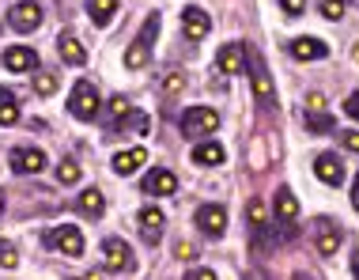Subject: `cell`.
<instances>
[{
  "label": "cell",
  "instance_id": "1",
  "mask_svg": "<svg viewBox=\"0 0 359 280\" xmlns=\"http://www.w3.org/2000/svg\"><path fill=\"white\" fill-rule=\"evenodd\" d=\"M155 34H159V12H151L148 19H144L137 42H133L129 50H125V65H129V69H144V65H148V53H151Z\"/></svg>",
  "mask_w": 359,
  "mask_h": 280
},
{
  "label": "cell",
  "instance_id": "2",
  "mask_svg": "<svg viewBox=\"0 0 359 280\" xmlns=\"http://www.w3.org/2000/svg\"><path fill=\"white\" fill-rule=\"evenodd\" d=\"M69 110H72V118L91 121L95 114H99V88H95L91 80H76V88L69 95Z\"/></svg>",
  "mask_w": 359,
  "mask_h": 280
},
{
  "label": "cell",
  "instance_id": "3",
  "mask_svg": "<svg viewBox=\"0 0 359 280\" xmlns=\"http://www.w3.org/2000/svg\"><path fill=\"white\" fill-rule=\"evenodd\" d=\"M46 246H50V250H57V254L80 258V254H83V235H80V227H72V224H61V227L46 231Z\"/></svg>",
  "mask_w": 359,
  "mask_h": 280
},
{
  "label": "cell",
  "instance_id": "4",
  "mask_svg": "<svg viewBox=\"0 0 359 280\" xmlns=\"http://www.w3.org/2000/svg\"><path fill=\"white\" fill-rule=\"evenodd\" d=\"M182 129H186L189 137H208V133L219 129V118L208 106H189V110L182 114Z\"/></svg>",
  "mask_w": 359,
  "mask_h": 280
},
{
  "label": "cell",
  "instance_id": "5",
  "mask_svg": "<svg viewBox=\"0 0 359 280\" xmlns=\"http://www.w3.org/2000/svg\"><path fill=\"white\" fill-rule=\"evenodd\" d=\"M250 80H254V95L261 106H273L276 102V91H273V76H269L265 61L257 53H250Z\"/></svg>",
  "mask_w": 359,
  "mask_h": 280
},
{
  "label": "cell",
  "instance_id": "6",
  "mask_svg": "<svg viewBox=\"0 0 359 280\" xmlns=\"http://www.w3.org/2000/svg\"><path fill=\"white\" fill-rule=\"evenodd\" d=\"M163 224H167V216H163L155 205H144L140 212H137V227H140V239L148 246H155L163 239Z\"/></svg>",
  "mask_w": 359,
  "mask_h": 280
},
{
  "label": "cell",
  "instance_id": "7",
  "mask_svg": "<svg viewBox=\"0 0 359 280\" xmlns=\"http://www.w3.org/2000/svg\"><path fill=\"white\" fill-rule=\"evenodd\" d=\"M102 258H106V269H114V273H133V250L129 243H121V239H106L102 243Z\"/></svg>",
  "mask_w": 359,
  "mask_h": 280
},
{
  "label": "cell",
  "instance_id": "8",
  "mask_svg": "<svg viewBox=\"0 0 359 280\" xmlns=\"http://www.w3.org/2000/svg\"><path fill=\"white\" fill-rule=\"evenodd\" d=\"M193 220H197L201 235H208V239H219L227 231V212H223V205H201Z\"/></svg>",
  "mask_w": 359,
  "mask_h": 280
},
{
  "label": "cell",
  "instance_id": "9",
  "mask_svg": "<svg viewBox=\"0 0 359 280\" xmlns=\"http://www.w3.org/2000/svg\"><path fill=\"white\" fill-rule=\"evenodd\" d=\"M140 189L148 193V197H170V193L178 189V178H174L167 167H155V171H148V175H144Z\"/></svg>",
  "mask_w": 359,
  "mask_h": 280
},
{
  "label": "cell",
  "instance_id": "10",
  "mask_svg": "<svg viewBox=\"0 0 359 280\" xmlns=\"http://www.w3.org/2000/svg\"><path fill=\"white\" fill-rule=\"evenodd\" d=\"M8 19H12L15 31H34L38 23H42V4H34V0H19V4L8 12Z\"/></svg>",
  "mask_w": 359,
  "mask_h": 280
},
{
  "label": "cell",
  "instance_id": "11",
  "mask_svg": "<svg viewBox=\"0 0 359 280\" xmlns=\"http://www.w3.org/2000/svg\"><path fill=\"white\" fill-rule=\"evenodd\" d=\"M182 31H186V38H193V42L208 38V31H212V19H208L205 8H186V12H182Z\"/></svg>",
  "mask_w": 359,
  "mask_h": 280
},
{
  "label": "cell",
  "instance_id": "12",
  "mask_svg": "<svg viewBox=\"0 0 359 280\" xmlns=\"http://www.w3.org/2000/svg\"><path fill=\"white\" fill-rule=\"evenodd\" d=\"M12 171H15V175H38V171H46V152L15 148L12 152Z\"/></svg>",
  "mask_w": 359,
  "mask_h": 280
},
{
  "label": "cell",
  "instance_id": "13",
  "mask_svg": "<svg viewBox=\"0 0 359 280\" xmlns=\"http://www.w3.org/2000/svg\"><path fill=\"white\" fill-rule=\"evenodd\" d=\"M216 69H219L223 76H238L242 69H246V50H242L238 42L223 46V50L216 53Z\"/></svg>",
  "mask_w": 359,
  "mask_h": 280
},
{
  "label": "cell",
  "instance_id": "14",
  "mask_svg": "<svg viewBox=\"0 0 359 280\" xmlns=\"http://www.w3.org/2000/svg\"><path fill=\"white\" fill-rule=\"evenodd\" d=\"M314 171H318V178L325 182V186H341L344 182V163L333 156V152H322V156L314 159Z\"/></svg>",
  "mask_w": 359,
  "mask_h": 280
},
{
  "label": "cell",
  "instance_id": "15",
  "mask_svg": "<svg viewBox=\"0 0 359 280\" xmlns=\"http://www.w3.org/2000/svg\"><path fill=\"white\" fill-rule=\"evenodd\" d=\"M4 69L12 72H38V53L31 46H12V50H4Z\"/></svg>",
  "mask_w": 359,
  "mask_h": 280
},
{
  "label": "cell",
  "instance_id": "16",
  "mask_svg": "<svg viewBox=\"0 0 359 280\" xmlns=\"http://www.w3.org/2000/svg\"><path fill=\"white\" fill-rule=\"evenodd\" d=\"M337 250H341V227L333 220H318V254L333 258Z\"/></svg>",
  "mask_w": 359,
  "mask_h": 280
},
{
  "label": "cell",
  "instance_id": "17",
  "mask_svg": "<svg viewBox=\"0 0 359 280\" xmlns=\"http://www.w3.org/2000/svg\"><path fill=\"white\" fill-rule=\"evenodd\" d=\"M144 159H148V152L144 148H125V152H118L114 156V175H137V171L144 167Z\"/></svg>",
  "mask_w": 359,
  "mask_h": 280
},
{
  "label": "cell",
  "instance_id": "18",
  "mask_svg": "<svg viewBox=\"0 0 359 280\" xmlns=\"http://www.w3.org/2000/svg\"><path fill=\"white\" fill-rule=\"evenodd\" d=\"M291 53H295L299 61H322V57H329V46L322 38H295V42H291Z\"/></svg>",
  "mask_w": 359,
  "mask_h": 280
},
{
  "label": "cell",
  "instance_id": "19",
  "mask_svg": "<svg viewBox=\"0 0 359 280\" xmlns=\"http://www.w3.org/2000/svg\"><path fill=\"white\" fill-rule=\"evenodd\" d=\"M57 53H61L69 65H76V69L87 61V50L80 46V38H76V34H61V38H57Z\"/></svg>",
  "mask_w": 359,
  "mask_h": 280
},
{
  "label": "cell",
  "instance_id": "20",
  "mask_svg": "<svg viewBox=\"0 0 359 280\" xmlns=\"http://www.w3.org/2000/svg\"><path fill=\"white\" fill-rule=\"evenodd\" d=\"M87 15H91L95 27H106L118 15V0H87Z\"/></svg>",
  "mask_w": 359,
  "mask_h": 280
},
{
  "label": "cell",
  "instance_id": "21",
  "mask_svg": "<svg viewBox=\"0 0 359 280\" xmlns=\"http://www.w3.org/2000/svg\"><path fill=\"white\" fill-rule=\"evenodd\" d=\"M193 163H201V167H219L223 163V144H216V140L197 144V148H193Z\"/></svg>",
  "mask_w": 359,
  "mask_h": 280
},
{
  "label": "cell",
  "instance_id": "22",
  "mask_svg": "<svg viewBox=\"0 0 359 280\" xmlns=\"http://www.w3.org/2000/svg\"><path fill=\"white\" fill-rule=\"evenodd\" d=\"M276 220H284V224L299 220V201L291 189H276Z\"/></svg>",
  "mask_w": 359,
  "mask_h": 280
},
{
  "label": "cell",
  "instance_id": "23",
  "mask_svg": "<svg viewBox=\"0 0 359 280\" xmlns=\"http://www.w3.org/2000/svg\"><path fill=\"white\" fill-rule=\"evenodd\" d=\"M80 212H83V216H102V212H106V197H102V189H83L80 193Z\"/></svg>",
  "mask_w": 359,
  "mask_h": 280
},
{
  "label": "cell",
  "instance_id": "24",
  "mask_svg": "<svg viewBox=\"0 0 359 280\" xmlns=\"http://www.w3.org/2000/svg\"><path fill=\"white\" fill-rule=\"evenodd\" d=\"M19 121V99L12 91H0V125H15Z\"/></svg>",
  "mask_w": 359,
  "mask_h": 280
},
{
  "label": "cell",
  "instance_id": "25",
  "mask_svg": "<svg viewBox=\"0 0 359 280\" xmlns=\"http://www.w3.org/2000/svg\"><path fill=\"white\" fill-rule=\"evenodd\" d=\"M118 129H129V133H151V118L140 110H129L125 118L118 121Z\"/></svg>",
  "mask_w": 359,
  "mask_h": 280
},
{
  "label": "cell",
  "instance_id": "26",
  "mask_svg": "<svg viewBox=\"0 0 359 280\" xmlns=\"http://www.w3.org/2000/svg\"><path fill=\"white\" fill-rule=\"evenodd\" d=\"M57 182H61V186H72V182H80V167H76L72 159H61V163H57Z\"/></svg>",
  "mask_w": 359,
  "mask_h": 280
},
{
  "label": "cell",
  "instance_id": "27",
  "mask_svg": "<svg viewBox=\"0 0 359 280\" xmlns=\"http://www.w3.org/2000/svg\"><path fill=\"white\" fill-rule=\"evenodd\" d=\"M34 91L38 95H53L57 91V76L53 72H34Z\"/></svg>",
  "mask_w": 359,
  "mask_h": 280
},
{
  "label": "cell",
  "instance_id": "28",
  "mask_svg": "<svg viewBox=\"0 0 359 280\" xmlns=\"http://www.w3.org/2000/svg\"><path fill=\"white\" fill-rule=\"evenodd\" d=\"M333 118H329V114H310V118H306V129L310 133H329V129H333Z\"/></svg>",
  "mask_w": 359,
  "mask_h": 280
},
{
  "label": "cell",
  "instance_id": "29",
  "mask_svg": "<svg viewBox=\"0 0 359 280\" xmlns=\"http://www.w3.org/2000/svg\"><path fill=\"white\" fill-rule=\"evenodd\" d=\"M250 224H254L257 231L269 224V212H265V205H261V201H250Z\"/></svg>",
  "mask_w": 359,
  "mask_h": 280
},
{
  "label": "cell",
  "instance_id": "30",
  "mask_svg": "<svg viewBox=\"0 0 359 280\" xmlns=\"http://www.w3.org/2000/svg\"><path fill=\"white\" fill-rule=\"evenodd\" d=\"M19 265V254L12 243H0V269H15Z\"/></svg>",
  "mask_w": 359,
  "mask_h": 280
},
{
  "label": "cell",
  "instance_id": "31",
  "mask_svg": "<svg viewBox=\"0 0 359 280\" xmlns=\"http://www.w3.org/2000/svg\"><path fill=\"white\" fill-rule=\"evenodd\" d=\"M182 88H186V76H182V72H167V80H163V91L174 95V91H182Z\"/></svg>",
  "mask_w": 359,
  "mask_h": 280
},
{
  "label": "cell",
  "instance_id": "32",
  "mask_svg": "<svg viewBox=\"0 0 359 280\" xmlns=\"http://www.w3.org/2000/svg\"><path fill=\"white\" fill-rule=\"evenodd\" d=\"M322 15L325 19H341L344 15V0H322Z\"/></svg>",
  "mask_w": 359,
  "mask_h": 280
},
{
  "label": "cell",
  "instance_id": "33",
  "mask_svg": "<svg viewBox=\"0 0 359 280\" xmlns=\"http://www.w3.org/2000/svg\"><path fill=\"white\" fill-rule=\"evenodd\" d=\"M174 254H178V258H182V262H197V254H201V250H197V246H193V243H186V239H182V243H178V246H174Z\"/></svg>",
  "mask_w": 359,
  "mask_h": 280
},
{
  "label": "cell",
  "instance_id": "34",
  "mask_svg": "<svg viewBox=\"0 0 359 280\" xmlns=\"http://www.w3.org/2000/svg\"><path fill=\"white\" fill-rule=\"evenodd\" d=\"M129 110H133V106H129V99H125V95H118V99L110 102V114H114V118H125Z\"/></svg>",
  "mask_w": 359,
  "mask_h": 280
},
{
  "label": "cell",
  "instance_id": "35",
  "mask_svg": "<svg viewBox=\"0 0 359 280\" xmlns=\"http://www.w3.org/2000/svg\"><path fill=\"white\" fill-rule=\"evenodd\" d=\"M280 8L287 15H299V12H306V0H280Z\"/></svg>",
  "mask_w": 359,
  "mask_h": 280
},
{
  "label": "cell",
  "instance_id": "36",
  "mask_svg": "<svg viewBox=\"0 0 359 280\" xmlns=\"http://www.w3.org/2000/svg\"><path fill=\"white\" fill-rule=\"evenodd\" d=\"M322 106H325V95H318V91L306 95V110H310V114H322Z\"/></svg>",
  "mask_w": 359,
  "mask_h": 280
},
{
  "label": "cell",
  "instance_id": "37",
  "mask_svg": "<svg viewBox=\"0 0 359 280\" xmlns=\"http://www.w3.org/2000/svg\"><path fill=\"white\" fill-rule=\"evenodd\" d=\"M344 148L348 152H359V129H348L344 133Z\"/></svg>",
  "mask_w": 359,
  "mask_h": 280
},
{
  "label": "cell",
  "instance_id": "38",
  "mask_svg": "<svg viewBox=\"0 0 359 280\" xmlns=\"http://www.w3.org/2000/svg\"><path fill=\"white\" fill-rule=\"evenodd\" d=\"M344 110H348V114H352V118L359 121V91H355V95H348V99H344Z\"/></svg>",
  "mask_w": 359,
  "mask_h": 280
},
{
  "label": "cell",
  "instance_id": "39",
  "mask_svg": "<svg viewBox=\"0 0 359 280\" xmlns=\"http://www.w3.org/2000/svg\"><path fill=\"white\" fill-rule=\"evenodd\" d=\"M186 280H216V273H212V269H193Z\"/></svg>",
  "mask_w": 359,
  "mask_h": 280
},
{
  "label": "cell",
  "instance_id": "40",
  "mask_svg": "<svg viewBox=\"0 0 359 280\" xmlns=\"http://www.w3.org/2000/svg\"><path fill=\"white\" fill-rule=\"evenodd\" d=\"M254 167H257V171L265 167V152H261V144H254Z\"/></svg>",
  "mask_w": 359,
  "mask_h": 280
},
{
  "label": "cell",
  "instance_id": "41",
  "mask_svg": "<svg viewBox=\"0 0 359 280\" xmlns=\"http://www.w3.org/2000/svg\"><path fill=\"white\" fill-rule=\"evenodd\" d=\"M352 205L359 208V175H355V186H352Z\"/></svg>",
  "mask_w": 359,
  "mask_h": 280
},
{
  "label": "cell",
  "instance_id": "42",
  "mask_svg": "<svg viewBox=\"0 0 359 280\" xmlns=\"http://www.w3.org/2000/svg\"><path fill=\"white\" fill-rule=\"evenodd\" d=\"M352 269H355V276H359V250L352 254Z\"/></svg>",
  "mask_w": 359,
  "mask_h": 280
},
{
  "label": "cell",
  "instance_id": "43",
  "mask_svg": "<svg viewBox=\"0 0 359 280\" xmlns=\"http://www.w3.org/2000/svg\"><path fill=\"white\" fill-rule=\"evenodd\" d=\"M0 212H4V193H0Z\"/></svg>",
  "mask_w": 359,
  "mask_h": 280
},
{
  "label": "cell",
  "instance_id": "44",
  "mask_svg": "<svg viewBox=\"0 0 359 280\" xmlns=\"http://www.w3.org/2000/svg\"><path fill=\"white\" fill-rule=\"evenodd\" d=\"M295 280H310V276H303V273H299V276H295Z\"/></svg>",
  "mask_w": 359,
  "mask_h": 280
}]
</instances>
